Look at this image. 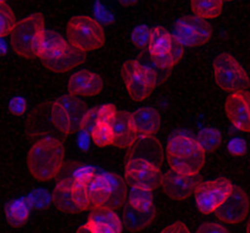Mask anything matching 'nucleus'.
<instances>
[{"instance_id": "obj_42", "label": "nucleus", "mask_w": 250, "mask_h": 233, "mask_svg": "<svg viewBox=\"0 0 250 233\" xmlns=\"http://www.w3.org/2000/svg\"><path fill=\"white\" fill-rule=\"evenodd\" d=\"M227 1H229V0H227Z\"/></svg>"}, {"instance_id": "obj_24", "label": "nucleus", "mask_w": 250, "mask_h": 233, "mask_svg": "<svg viewBox=\"0 0 250 233\" xmlns=\"http://www.w3.org/2000/svg\"><path fill=\"white\" fill-rule=\"evenodd\" d=\"M225 0H190L194 15L202 19H215L219 16L224 7Z\"/></svg>"}, {"instance_id": "obj_35", "label": "nucleus", "mask_w": 250, "mask_h": 233, "mask_svg": "<svg viewBox=\"0 0 250 233\" xmlns=\"http://www.w3.org/2000/svg\"><path fill=\"white\" fill-rule=\"evenodd\" d=\"M27 109V102L22 97H14L9 103V110L14 115H22Z\"/></svg>"}, {"instance_id": "obj_8", "label": "nucleus", "mask_w": 250, "mask_h": 233, "mask_svg": "<svg viewBox=\"0 0 250 233\" xmlns=\"http://www.w3.org/2000/svg\"><path fill=\"white\" fill-rule=\"evenodd\" d=\"M121 75L129 97L137 102L146 100L158 83L155 71L136 60L126 61L121 67Z\"/></svg>"}, {"instance_id": "obj_27", "label": "nucleus", "mask_w": 250, "mask_h": 233, "mask_svg": "<svg viewBox=\"0 0 250 233\" xmlns=\"http://www.w3.org/2000/svg\"><path fill=\"white\" fill-rule=\"evenodd\" d=\"M97 173V169L94 166L87 165H72L68 166V173H65L63 177L71 178L80 185L87 186L90 178Z\"/></svg>"}, {"instance_id": "obj_31", "label": "nucleus", "mask_w": 250, "mask_h": 233, "mask_svg": "<svg viewBox=\"0 0 250 233\" xmlns=\"http://www.w3.org/2000/svg\"><path fill=\"white\" fill-rule=\"evenodd\" d=\"M27 200L31 204V207L36 209H44L49 205V203L53 202V194L45 190H34L27 197Z\"/></svg>"}, {"instance_id": "obj_1", "label": "nucleus", "mask_w": 250, "mask_h": 233, "mask_svg": "<svg viewBox=\"0 0 250 233\" xmlns=\"http://www.w3.org/2000/svg\"><path fill=\"white\" fill-rule=\"evenodd\" d=\"M65 163V148L61 139L44 137L37 139L27 156V166L31 175L41 182L58 177Z\"/></svg>"}, {"instance_id": "obj_15", "label": "nucleus", "mask_w": 250, "mask_h": 233, "mask_svg": "<svg viewBox=\"0 0 250 233\" xmlns=\"http://www.w3.org/2000/svg\"><path fill=\"white\" fill-rule=\"evenodd\" d=\"M42 63L53 72H67L85 61V53L68 42L65 46L41 58Z\"/></svg>"}, {"instance_id": "obj_38", "label": "nucleus", "mask_w": 250, "mask_h": 233, "mask_svg": "<svg viewBox=\"0 0 250 233\" xmlns=\"http://www.w3.org/2000/svg\"><path fill=\"white\" fill-rule=\"evenodd\" d=\"M89 138H92L89 133L87 132L80 131V137H78V146H80L81 149L85 150L89 147Z\"/></svg>"}, {"instance_id": "obj_23", "label": "nucleus", "mask_w": 250, "mask_h": 233, "mask_svg": "<svg viewBox=\"0 0 250 233\" xmlns=\"http://www.w3.org/2000/svg\"><path fill=\"white\" fill-rule=\"evenodd\" d=\"M59 102L62 104V106L67 111L73 127H75V131L80 132L83 120L88 112V107L85 106L82 100L78 99L77 95L70 94V93L67 95H62L61 98H59Z\"/></svg>"}, {"instance_id": "obj_34", "label": "nucleus", "mask_w": 250, "mask_h": 233, "mask_svg": "<svg viewBox=\"0 0 250 233\" xmlns=\"http://www.w3.org/2000/svg\"><path fill=\"white\" fill-rule=\"evenodd\" d=\"M227 148H229V154L233 156H242L247 153V143L242 138L231 139Z\"/></svg>"}, {"instance_id": "obj_37", "label": "nucleus", "mask_w": 250, "mask_h": 233, "mask_svg": "<svg viewBox=\"0 0 250 233\" xmlns=\"http://www.w3.org/2000/svg\"><path fill=\"white\" fill-rule=\"evenodd\" d=\"M161 233H190V231L183 222H176L164 229Z\"/></svg>"}, {"instance_id": "obj_18", "label": "nucleus", "mask_w": 250, "mask_h": 233, "mask_svg": "<svg viewBox=\"0 0 250 233\" xmlns=\"http://www.w3.org/2000/svg\"><path fill=\"white\" fill-rule=\"evenodd\" d=\"M114 133V146L121 149H128L138 138L136 129L132 125L131 114L127 111H119L111 124Z\"/></svg>"}, {"instance_id": "obj_14", "label": "nucleus", "mask_w": 250, "mask_h": 233, "mask_svg": "<svg viewBox=\"0 0 250 233\" xmlns=\"http://www.w3.org/2000/svg\"><path fill=\"white\" fill-rule=\"evenodd\" d=\"M249 209L250 199L248 193L239 186H234L229 197L215 212V215L224 224L236 225L248 216Z\"/></svg>"}, {"instance_id": "obj_2", "label": "nucleus", "mask_w": 250, "mask_h": 233, "mask_svg": "<svg viewBox=\"0 0 250 233\" xmlns=\"http://www.w3.org/2000/svg\"><path fill=\"white\" fill-rule=\"evenodd\" d=\"M90 200V208L100 207L117 210L128 200L127 181L112 172L97 171L85 186Z\"/></svg>"}, {"instance_id": "obj_7", "label": "nucleus", "mask_w": 250, "mask_h": 233, "mask_svg": "<svg viewBox=\"0 0 250 233\" xmlns=\"http://www.w3.org/2000/svg\"><path fill=\"white\" fill-rule=\"evenodd\" d=\"M215 82L221 90L236 93L247 90L250 85L249 76L243 66L229 54H221L214 61Z\"/></svg>"}, {"instance_id": "obj_39", "label": "nucleus", "mask_w": 250, "mask_h": 233, "mask_svg": "<svg viewBox=\"0 0 250 233\" xmlns=\"http://www.w3.org/2000/svg\"><path fill=\"white\" fill-rule=\"evenodd\" d=\"M76 233H93V232L90 231L89 226H88L87 224H84V225H82V226H81L80 229H78V231L76 232Z\"/></svg>"}, {"instance_id": "obj_32", "label": "nucleus", "mask_w": 250, "mask_h": 233, "mask_svg": "<svg viewBox=\"0 0 250 233\" xmlns=\"http://www.w3.org/2000/svg\"><path fill=\"white\" fill-rule=\"evenodd\" d=\"M150 34L151 29H149L146 26H138L133 29L131 34V41L137 48L144 49L149 46V42H150Z\"/></svg>"}, {"instance_id": "obj_3", "label": "nucleus", "mask_w": 250, "mask_h": 233, "mask_svg": "<svg viewBox=\"0 0 250 233\" xmlns=\"http://www.w3.org/2000/svg\"><path fill=\"white\" fill-rule=\"evenodd\" d=\"M167 160L171 169L183 175H198L205 165V150L197 139L175 134L168 139Z\"/></svg>"}, {"instance_id": "obj_21", "label": "nucleus", "mask_w": 250, "mask_h": 233, "mask_svg": "<svg viewBox=\"0 0 250 233\" xmlns=\"http://www.w3.org/2000/svg\"><path fill=\"white\" fill-rule=\"evenodd\" d=\"M156 217L155 205L148 210H138L127 203L122 209V222L127 231L138 232L148 227Z\"/></svg>"}, {"instance_id": "obj_10", "label": "nucleus", "mask_w": 250, "mask_h": 233, "mask_svg": "<svg viewBox=\"0 0 250 233\" xmlns=\"http://www.w3.org/2000/svg\"><path fill=\"white\" fill-rule=\"evenodd\" d=\"M164 175L160 166L143 158H127L125 180L131 187L154 191L161 187Z\"/></svg>"}, {"instance_id": "obj_25", "label": "nucleus", "mask_w": 250, "mask_h": 233, "mask_svg": "<svg viewBox=\"0 0 250 233\" xmlns=\"http://www.w3.org/2000/svg\"><path fill=\"white\" fill-rule=\"evenodd\" d=\"M195 139L200 144V147L204 149L205 153H212V151L217 150L222 143L221 133H220L219 129L214 128V127L203 128L195 137Z\"/></svg>"}, {"instance_id": "obj_20", "label": "nucleus", "mask_w": 250, "mask_h": 233, "mask_svg": "<svg viewBox=\"0 0 250 233\" xmlns=\"http://www.w3.org/2000/svg\"><path fill=\"white\" fill-rule=\"evenodd\" d=\"M127 158H143L149 161H153L160 166L163 161V149L158 139L154 136L143 137L138 136L133 146L127 149Z\"/></svg>"}, {"instance_id": "obj_28", "label": "nucleus", "mask_w": 250, "mask_h": 233, "mask_svg": "<svg viewBox=\"0 0 250 233\" xmlns=\"http://www.w3.org/2000/svg\"><path fill=\"white\" fill-rule=\"evenodd\" d=\"M93 142L95 146L100 147H107V146H114V133H112L111 125L106 124H97L93 128L92 133Z\"/></svg>"}, {"instance_id": "obj_13", "label": "nucleus", "mask_w": 250, "mask_h": 233, "mask_svg": "<svg viewBox=\"0 0 250 233\" xmlns=\"http://www.w3.org/2000/svg\"><path fill=\"white\" fill-rule=\"evenodd\" d=\"M203 178L198 175H183L175 170H168L164 175L163 187L164 193L175 200H185L197 193L198 188L202 185Z\"/></svg>"}, {"instance_id": "obj_33", "label": "nucleus", "mask_w": 250, "mask_h": 233, "mask_svg": "<svg viewBox=\"0 0 250 233\" xmlns=\"http://www.w3.org/2000/svg\"><path fill=\"white\" fill-rule=\"evenodd\" d=\"M116 106L114 104H105L103 106L99 107V111H98V120L97 124H106L111 125L112 121L115 120L117 115Z\"/></svg>"}, {"instance_id": "obj_19", "label": "nucleus", "mask_w": 250, "mask_h": 233, "mask_svg": "<svg viewBox=\"0 0 250 233\" xmlns=\"http://www.w3.org/2000/svg\"><path fill=\"white\" fill-rule=\"evenodd\" d=\"M132 125L138 136H155L160 129V114L154 107H141L131 114Z\"/></svg>"}, {"instance_id": "obj_29", "label": "nucleus", "mask_w": 250, "mask_h": 233, "mask_svg": "<svg viewBox=\"0 0 250 233\" xmlns=\"http://www.w3.org/2000/svg\"><path fill=\"white\" fill-rule=\"evenodd\" d=\"M17 22L11 7L6 2H0V36L1 38L11 33Z\"/></svg>"}, {"instance_id": "obj_41", "label": "nucleus", "mask_w": 250, "mask_h": 233, "mask_svg": "<svg viewBox=\"0 0 250 233\" xmlns=\"http://www.w3.org/2000/svg\"><path fill=\"white\" fill-rule=\"evenodd\" d=\"M247 233H250V219L248 221V225H247Z\"/></svg>"}, {"instance_id": "obj_16", "label": "nucleus", "mask_w": 250, "mask_h": 233, "mask_svg": "<svg viewBox=\"0 0 250 233\" xmlns=\"http://www.w3.org/2000/svg\"><path fill=\"white\" fill-rule=\"evenodd\" d=\"M225 111L231 124L242 132H250V92L231 93L225 103Z\"/></svg>"}, {"instance_id": "obj_4", "label": "nucleus", "mask_w": 250, "mask_h": 233, "mask_svg": "<svg viewBox=\"0 0 250 233\" xmlns=\"http://www.w3.org/2000/svg\"><path fill=\"white\" fill-rule=\"evenodd\" d=\"M45 22L42 14H33L17 22L10 33L11 48L17 55L24 59L41 58Z\"/></svg>"}, {"instance_id": "obj_5", "label": "nucleus", "mask_w": 250, "mask_h": 233, "mask_svg": "<svg viewBox=\"0 0 250 233\" xmlns=\"http://www.w3.org/2000/svg\"><path fill=\"white\" fill-rule=\"evenodd\" d=\"M66 33L68 42L84 53L100 49L105 43V32L102 23L84 15L72 17L67 23Z\"/></svg>"}, {"instance_id": "obj_11", "label": "nucleus", "mask_w": 250, "mask_h": 233, "mask_svg": "<svg viewBox=\"0 0 250 233\" xmlns=\"http://www.w3.org/2000/svg\"><path fill=\"white\" fill-rule=\"evenodd\" d=\"M234 186L227 178L203 181L195 193V204L202 214H212L227 200Z\"/></svg>"}, {"instance_id": "obj_12", "label": "nucleus", "mask_w": 250, "mask_h": 233, "mask_svg": "<svg viewBox=\"0 0 250 233\" xmlns=\"http://www.w3.org/2000/svg\"><path fill=\"white\" fill-rule=\"evenodd\" d=\"M172 34L183 46H200L211 39L212 27L205 19L193 15L178 20Z\"/></svg>"}, {"instance_id": "obj_22", "label": "nucleus", "mask_w": 250, "mask_h": 233, "mask_svg": "<svg viewBox=\"0 0 250 233\" xmlns=\"http://www.w3.org/2000/svg\"><path fill=\"white\" fill-rule=\"evenodd\" d=\"M29 209H31V204L28 203L27 198L10 200L5 205L6 221L12 227L23 226L29 217Z\"/></svg>"}, {"instance_id": "obj_30", "label": "nucleus", "mask_w": 250, "mask_h": 233, "mask_svg": "<svg viewBox=\"0 0 250 233\" xmlns=\"http://www.w3.org/2000/svg\"><path fill=\"white\" fill-rule=\"evenodd\" d=\"M67 43H68V41L63 39L62 37H61L60 34L56 33V32L45 31V33H44L43 45H42L41 58H43V56L53 53V51L58 50V49L62 48V46H65Z\"/></svg>"}, {"instance_id": "obj_6", "label": "nucleus", "mask_w": 250, "mask_h": 233, "mask_svg": "<svg viewBox=\"0 0 250 233\" xmlns=\"http://www.w3.org/2000/svg\"><path fill=\"white\" fill-rule=\"evenodd\" d=\"M149 55L151 61L163 70H171L182 59L185 46L163 27L151 29L149 42Z\"/></svg>"}, {"instance_id": "obj_36", "label": "nucleus", "mask_w": 250, "mask_h": 233, "mask_svg": "<svg viewBox=\"0 0 250 233\" xmlns=\"http://www.w3.org/2000/svg\"><path fill=\"white\" fill-rule=\"evenodd\" d=\"M197 233H229L222 225L215 222H207L198 229Z\"/></svg>"}, {"instance_id": "obj_26", "label": "nucleus", "mask_w": 250, "mask_h": 233, "mask_svg": "<svg viewBox=\"0 0 250 233\" xmlns=\"http://www.w3.org/2000/svg\"><path fill=\"white\" fill-rule=\"evenodd\" d=\"M131 207L138 210H148L154 205L153 191L144 190V188L131 187L128 192V200Z\"/></svg>"}, {"instance_id": "obj_17", "label": "nucleus", "mask_w": 250, "mask_h": 233, "mask_svg": "<svg viewBox=\"0 0 250 233\" xmlns=\"http://www.w3.org/2000/svg\"><path fill=\"white\" fill-rule=\"evenodd\" d=\"M103 85V80L98 73L82 70L71 76L67 82V89L70 94L77 97H93L102 92Z\"/></svg>"}, {"instance_id": "obj_40", "label": "nucleus", "mask_w": 250, "mask_h": 233, "mask_svg": "<svg viewBox=\"0 0 250 233\" xmlns=\"http://www.w3.org/2000/svg\"><path fill=\"white\" fill-rule=\"evenodd\" d=\"M119 1L124 5H133L137 0H119Z\"/></svg>"}, {"instance_id": "obj_9", "label": "nucleus", "mask_w": 250, "mask_h": 233, "mask_svg": "<svg viewBox=\"0 0 250 233\" xmlns=\"http://www.w3.org/2000/svg\"><path fill=\"white\" fill-rule=\"evenodd\" d=\"M53 203L65 214H78L90 208L89 195L85 186L66 177L61 178L54 188Z\"/></svg>"}]
</instances>
